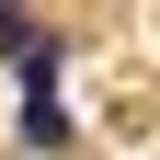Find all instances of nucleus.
I'll list each match as a JSON object with an SVG mask.
<instances>
[{
  "label": "nucleus",
  "mask_w": 160,
  "mask_h": 160,
  "mask_svg": "<svg viewBox=\"0 0 160 160\" xmlns=\"http://www.w3.org/2000/svg\"><path fill=\"white\" fill-rule=\"evenodd\" d=\"M57 69H69V46H57V34H23V46H12V92H23V114L57 103Z\"/></svg>",
  "instance_id": "f257e3e1"
},
{
  "label": "nucleus",
  "mask_w": 160,
  "mask_h": 160,
  "mask_svg": "<svg viewBox=\"0 0 160 160\" xmlns=\"http://www.w3.org/2000/svg\"><path fill=\"white\" fill-rule=\"evenodd\" d=\"M12 46H23V0H0V57H12Z\"/></svg>",
  "instance_id": "f03ea898"
}]
</instances>
